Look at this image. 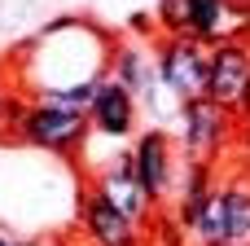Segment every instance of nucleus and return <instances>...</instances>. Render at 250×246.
Segmentation results:
<instances>
[{
  "mask_svg": "<svg viewBox=\"0 0 250 246\" xmlns=\"http://www.w3.org/2000/svg\"><path fill=\"white\" fill-rule=\"evenodd\" d=\"M215 194V176H211V158H185V176H180V202H176V224L180 229H198L207 198Z\"/></svg>",
  "mask_w": 250,
  "mask_h": 246,
  "instance_id": "obj_11",
  "label": "nucleus"
},
{
  "mask_svg": "<svg viewBox=\"0 0 250 246\" xmlns=\"http://www.w3.org/2000/svg\"><path fill=\"white\" fill-rule=\"evenodd\" d=\"M193 233H198V242H250V185L246 180L215 185V194L207 198Z\"/></svg>",
  "mask_w": 250,
  "mask_h": 246,
  "instance_id": "obj_5",
  "label": "nucleus"
},
{
  "mask_svg": "<svg viewBox=\"0 0 250 246\" xmlns=\"http://www.w3.org/2000/svg\"><path fill=\"white\" fill-rule=\"evenodd\" d=\"M136 114H141L136 92L123 88L114 75L97 88V97H92V106H88V123H92V132H97V136H110V141L132 136V132H136Z\"/></svg>",
  "mask_w": 250,
  "mask_h": 246,
  "instance_id": "obj_9",
  "label": "nucleus"
},
{
  "mask_svg": "<svg viewBox=\"0 0 250 246\" xmlns=\"http://www.w3.org/2000/svg\"><path fill=\"white\" fill-rule=\"evenodd\" d=\"M79 224L92 238V246H141V224L123 216L97 185L79 194Z\"/></svg>",
  "mask_w": 250,
  "mask_h": 246,
  "instance_id": "obj_8",
  "label": "nucleus"
},
{
  "mask_svg": "<svg viewBox=\"0 0 250 246\" xmlns=\"http://www.w3.org/2000/svg\"><path fill=\"white\" fill-rule=\"evenodd\" d=\"M110 75H114L123 88H132L145 110L171 114V101H176V97L167 92V84H163V75H158V66H154V53H145L141 44H114V53H110Z\"/></svg>",
  "mask_w": 250,
  "mask_h": 246,
  "instance_id": "obj_6",
  "label": "nucleus"
},
{
  "mask_svg": "<svg viewBox=\"0 0 250 246\" xmlns=\"http://www.w3.org/2000/svg\"><path fill=\"white\" fill-rule=\"evenodd\" d=\"M13 136L31 150H44V154H79L92 136V123H88V110H66V106H48V101H31L26 114L18 119Z\"/></svg>",
  "mask_w": 250,
  "mask_h": 246,
  "instance_id": "obj_1",
  "label": "nucleus"
},
{
  "mask_svg": "<svg viewBox=\"0 0 250 246\" xmlns=\"http://www.w3.org/2000/svg\"><path fill=\"white\" fill-rule=\"evenodd\" d=\"M233 123L237 119L220 101H211L207 92L180 101V145H185V158H215L233 141Z\"/></svg>",
  "mask_w": 250,
  "mask_h": 246,
  "instance_id": "obj_3",
  "label": "nucleus"
},
{
  "mask_svg": "<svg viewBox=\"0 0 250 246\" xmlns=\"http://www.w3.org/2000/svg\"><path fill=\"white\" fill-rule=\"evenodd\" d=\"M154 66L167 84V92L176 101H189V97H202L207 88V48L189 35H163L158 48H154Z\"/></svg>",
  "mask_w": 250,
  "mask_h": 246,
  "instance_id": "obj_4",
  "label": "nucleus"
},
{
  "mask_svg": "<svg viewBox=\"0 0 250 246\" xmlns=\"http://www.w3.org/2000/svg\"><path fill=\"white\" fill-rule=\"evenodd\" d=\"M4 97H9V92H4V84H0V132L9 128V123H4Z\"/></svg>",
  "mask_w": 250,
  "mask_h": 246,
  "instance_id": "obj_13",
  "label": "nucleus"
},
{
  "mask_svg": "<svg viewBox=\"0 0 250 246\" xmlns=\"http://www.w3.org/2000/svg\"><path fill=\"white\" fill-rule=\"evenodd\" d=\"M92 185L123 211V216H132L136 224L154 211V202L145 198V189H141V180H136V163H132V150H123V154H114L97 176H92Z\"/></svg>",
  "mask_w": 250,
  "mask_h": 246,
  "instance_id": "obj_10",
  "label": "nucleus"
},
{
  "mask_svg": "<svg viewBox=\"0 0 250 246\" xmlns=\"http://www.w3.org/2000/svg\"><path fill=\"white\" fill-rule=\"evenodd\" d=\"M158 26L167 35H185V0H158Z\"/></svg>",
  "mask_w": 250,
  "mask_h": 246,
  "instance_id": "obj_12",
  "label": "nucleus"
},
{
  "mask_svg": "<svg viewBox=\"0 0 250 246\" xmlns=\"http://www.w3.org/2000/svg\"><path fill=\"white\" fill-rule=\"evenodd\" d=\"M211 101H220L233 119L250 123V44L246 40H224L207 48V88Z\"/></svg>",
  "mask_w": 250,
  "mask_h": 246,
  "instance_id": "obj_2",
  "label": "nucleus"
},
{
  "mask_svg": "<svg viewBox=\"0 0 250 246\" xmlns=\"http://www.w3.org/2000/svg\"><path fill=\"white\" fill-rule=\"evenodd\" d=\"M132 163H136V180H141L145 198L158 207L171 194V185H176V150H171V136L163 128L141 132L136 145H132Z\"/></svg>",
  "mask_w": 250,
  "mask_h": 246,
  "instance_id": "obj_7",
  "label": "nucleus"
},
{
  "mask_svg": "<svg viewBox=\"0 0 250 246\" xmlns=\"http://www.w3.org/2000/svg\"><path fill=\"white\" fill-rule=\"evenodd\" d=\"M0 246H18V242H13V238H9V233H0Z\"/></svg>",
  "mask_w": 250,
  "mask_h": 246,
  "instance_id": "obj_14",
  "label": "nucleus"
},
{
  "mask_svg": "<svg viewBox=\"0 0 250 246\" xmlns=\"http://www.w3.org/2000/svg\"><path fill=\"white\" fill-rule=\"evenodd\" d=\"M18 246H57V242H18Z\"/></svg>",
  "mask_w": 250,
  "mask_h": 246,
  "instance_id": "obj_15",
  "label": "nucleus"
}]
</instances>
